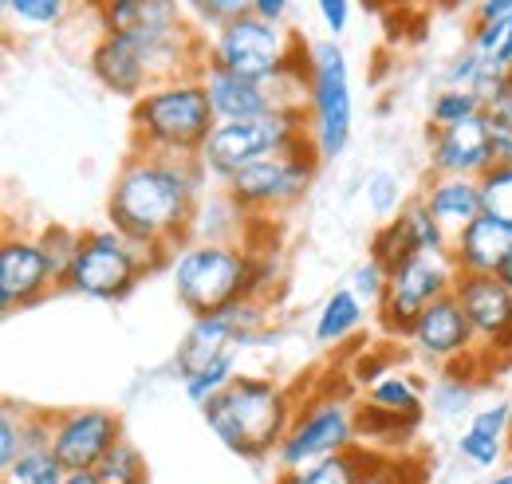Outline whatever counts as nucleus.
Listing matches in <instances>:
<instances>
[{"label": "nucleus", "instance_id": "nucleus-1", "mask_svg": "<svg viewBox=\"0 0 512 484\" xmlns=\"http://www.w3.org/2000/svg\"><path fill=\"white\" fill-rule=\"evenodd\" d=\"M209 189L201 162L154 158L130 150L107 193V221L130 244L150 252L158 272H170V260L190 244L197 197Z\"/></svg>", "mask_w": 512, "mask_h": 484}, {"label": "nucleus", "instance_id": "nucleus-2", "mask_svg": "<svg viewBox=\"0 0 512 484\" xmlns=\"http://www.w3.org/2000/svg\"><path fill=\"white\" fill-rule=\"evenodd\" d=\"M170 284L178 303L197 315H213L229 303L268 300L272 260L264 252H249L245 244H182L170 260ZM276 284V280H272Z\"/></svg>", "mask_w": 512, "mask_h": 484}, {"label": "nucleus", "instance_id": "nucleus-3", "mask_svg": "<svg viewBox=\"0 0 512 484\" xmlns=\"http://www.w3.org/2000/svg\"><path fill=\"white\" fill-rule=\"evenodd\" d=\"M296 398L284 382L268 374H237L205 410L201 418L209 433L245 461H268L276 457L280 441L288 437L296 418Z\"/></svg>", "mask_w": 512, "mask_h": 484}, {"label": "nucleus", "instance_id": "nucleus-4", "mask_svg": "<svg viewBox=\"0 0 512 484\" xmlns=\"http://www.w3.org/2000/svg\"><path fill=\"white\" fill-rule=\"evenodd\" d=\"M213 130H217V115H213L201 75L158 83L138 103H130V150L134 154L197 162Z\"/></svg>", "mask_w": 512, "mask_h": 484}, {"label": "nucleus", "instance_id": "nucleus-5", "mask_svg": "<svg viewBox=\"0 0 512 484\" xmlns=\"http://www.w3.org/2000/svg\"><path fill=\"white\" fill-rule=\"evenodd\" d=\"M308 44L296 28H280L253 16V8L245 16H237L229 28H221L209 44H205V63L233 71L241 79H284L292 71H308Z\"/></svg>", "mask_w": 512, "mask_h": 484}, {"label": "nucleus", "instance_id": "nucleus-6", "mask_svg": "<svg viewBox=\"0 0 512 484\" xmlns=\"http://www.w3.org/2000/svg\"><path fill=\"white\" fill-rule=\"evenodd\" d=\"M154 272H158V264L150 260V252L130 244L111 225L107 229H87L83 241H79L75 260H71V268L60 280V292L83 296V300L119 303L127 300L130 292L146 276H154Z\"/></svg>", "mask_w": 512, "mask_h": 484}, {"label": "nucleus", "instance_id": "nucleus-7", "mask_svg": "<svg viewBox=\"0 0 512 484\" xmlns=\"http://www.w3.org/2000/svg\"><path fill=\"white\" fill-rule=\"evenodd\" d=\"M308 134H312L308 111H276V115H264L253 122H221L213 130V138L205 142L197 162H201L209 182L225 185L256 162H268V158L292 150Z\"/></svg>", "mask_w": 512, "mask_h": 484}, {"label": "nucleus", "instance_id": "nucleus-8", "mask_svg": "<svg viewBox=\"0 0 512 484\" xmlns=\"http://www.w3.org/2000/svg\"><path fill=\"white\" fill-rule=\"evenodd\" d=\"M308 122L320 162H335L355 130V95L347 52L335 40L308 44Z\"/></svg>", "mask_w": 512, "mask_h": 484}, {"label": "nucleus", "instance_id": "nucleus-9", "mask_svg": "<svg viewBox=\"0 0 512 484\" xmlns=\"http://www.w3.org/2000/svg\"><path fill=\"white\" fill-rule=\"evenodd\" d=\"M320 150L312 142V134L304 142H296L292 150L268 158V162H256L249 170H241L237 178H229L225 189L233 193V201L253 217V221H272V217H284L292 213L308 189L320 174Z\"/></svg>", "mask_w": 512, "mask_h": 484}, {"label": "nucleus", "instance_id": "nucleus-10", "mask_svg": "<svg viewBox=\"0 0 512 484\" xmlns=\"http://www.w3.org/2000/svg\"><path fill=\"white\" fill-rule=\"evenodd\" d=\"M355 445H359L355 402L343 394H316L296 410L292 429L280 441L272 461H276V473H292V469H308L327 457H339Z\"/></svg>", "mask_w": 512, "mask_h": 484}, {"label": "nucleus", "instance_id": "nucleus-11", "mask_svg": "<svg viewBox=\"0 0 512 484\" xmlns=\"http://www.w3.org/2000/svg\"><path fill=\"white\" fill-rule=\"evenodd\" d=\"M260 327H264V303L260 300H241L229 303L213 315H197L190 319L182 343H178V378L186 382L193 374H201L205 366H213L225 355H241L249 351L256 339H260Z\"/></svg>", "mask_w": 512, "mask_h": 484}, {"label": "nucleus", "instance_id": "nucleus-12", "mask_svg": "<svg viewBox=\"0 0 512 484\" xmlns=\"http://www.w3.org/2000/svg\"><path fill=\"white\" fill-rule=\"evenodd\" d=\"M457 284V268L449 256H410L398 268H390V284H386V300L375 311L379 327L390 339H406V331L414 327V319L430 307V303L453 296Z\"/></svg>", "mask_w": 512, "mask_h": 484}, {"label": "nucleus", "instance_id": "nucleus-13", "mask_svg": "<svg viewBox=\"0 0 512 484\" xmlns=\"http://www.w3.org/2000/svg\"><path fill=\"white\" fill-rule=\"evenodd\" d=\"M123 441V418L103 406L60 410L52 418V457L64 473H95Z\"/></svg>", "mask_w": 512, "mask_h": 484}, {"label": "nucleus", "instance_id": "nucleus-14", "mask_svg": "<svg viewBox=\"0 0 512 484\" xmlns=\"http://www.w3.org/2000/svg\"><path fill=\"white\" fill-rule=\"evenodd\" d=\"M60 292V276L44 252L40 237L8 233L0 241V311L16 315Z\"/></svg>", "mask_w": 512, "mask_h": 484}, {"label": "nucleus", "instance_id": "nucleus-15", "mask_svg": "<svg viewBox=\"0 0 512 484\" xmlns=\"http://www.w3.org/2000/svg\"><path fill=\"white\" fill-rule=\"evenodd\" d=\"M406 347H410L422 363H434V366H442V370L481 351V347H477V335H473V327H469V319H465V311H461V303L453 300V296L430 303V307L414 319V327L406 331Z\"/></svg>", "mask_w": 512, "mask_h": 484}, {"label": "nucleus", "instance_id": "nucleus-16", "mask_svg": "<svg viewBox=\"0 0 512 484\" xmlns=\"http://www.w3.org/2000/svg\"><path fill=\"white\" fill-rule=\"evenodd\" d=\"M430 138V178H473L481 182L493 166V122L485 115L449 126V130H426Z\"/></svg>", "mask_w": 512, "mask_h": 484}, {"label": "nucleus", "instance_id": "nucleus-17", "mask_svg": "<svg viewBox=\"0 0 512 484\" xmlns=\"http://www.w3.org/2000/svg\"><path fill=\"white\" fill-rule=\"evenodd\" d=\"M449 244H453V237L434 221V213L422 205V197H410L394 221L375 229L367 256H375L390 272L410 256H449Z\"/></svg>", "mask_w": 512, "mask_h": 484}, {"label": "nucleus", "instance_id": "nucleus-18", "mask_svg": "<svg viewBox=\"0 0 512 484\" xmlns=\"http://www.w3.org/2000/svg\"><path fill=\"white\" fill-rule=\"evenodd\" d=\"M87 67H91V75L99 79L103 91L130 99V103H138L154 87L142 44L130 32H99L95 48L87 52Z\"/></svg>", "mask_w": 512, "mask_h": 484}, {"label": "nucleus", "instance_id": "nucleus-19", "mask_svg": "<svg viewBox=\"0 0 512 484\" xmlns=\"http://www.w3.org/2000/svg\"><path fill=\"white\" fill-rule=\"evenodd\" d=\"M453 300L461 303L477 343H497L512 331V292L497 276H457Z\"/></svg>", "mask_w": 512, "mask_h": 484}, {"label": "nucleus", "instance_id": "nucleus-20", "mask_svg": "<svg viewBox=\"0 0 512 484\" xmlns=\"http://www.w3.org/2000/svg\"><path fill=\"white\" fill-rule=\"evenodd\" d=\"M512 252V225L501 217L481 213L469 229H461L449 244V260L457 276H497Z\"/></svg>", "mask_w": 512, "mask_h": 484}, {"label": "nucleus", "instance_id": "nucleus-21", "mask_svg": "<svg viewBox=\"0 0 512 484\" xmlns=\"http://www.w3.org/2000/svg\"><path fill=\"white\" fill-rule=\"evenodd\" d=\"M256 221L233 201V193L225 185H213L197 197L190 225V241L197 244H249V233Z\"/></svg>", "mask_w": 512, "mask_h": 484}, {"label": "nucleus", "instance_id": "nucleus-22", "mask_svg": "<svg viewBox=\"0 0 512 484\" xmlns=\"http://www.w3.org/2000/svg\"><path fill=\"white\" fill-rule=\"evenodd\" d=\"M418 197L449 237H457L461 229H469L485 213L481 182H473V178H426Z\"/></svg>", "mask_w": 512, "mask_h": 484}, {"label": "nucleus", "instance_id": "nucleus-23", "mask_svg": "<svg viewBox=\"0 0 512 484\" xmlns=\"http://www.w3.org/2000/svg\"><path fill=\"white\" fill-rule=\"evenodd\" d=\"M367 315H371V307L343 284V288H335V292L320 303L316 323H312V339H316L320 347H339V343H347V339H355V335L363 331Z\"/></svg>", "mask_w": 512, "mask_h": 484}, {"label": "nucleus", "instance_id": "nucleus-24", "mask_svg": "<svg viewBox=\"0 0 512 484\" xmlns=\"http://www.w3.org/2000/svg\"><path fill=\"white\" fill-rule=\"evenodd\" d=\"M422 422H406V418H394V414H383L375 406H355V433H359V445L375 457H402L414 441Z\"/></svg>", "mask_w": 512, "mask_h": 484}, {"label": "nucleus", "instance_id": "nucleus-25", "mask_svg": "<svg viewBox=\"0 0 512 484\" xmlns=\"http://www.w3.org/2000/svg\"><path fill=\"white\" fill-rule=\"evenodd\" d=\"M367 406H375V410H383V414H394V418H406V422H422L430 410H426V394H422V382H414L406 370H390L383 374L371 390H367V398H363Z\"/></svg>", "mask_w": 512, "mask_h": 484}, {"label": "nucleus", "instance_id": "nucleus-26", "mask_svg": "<svg viewBox=\"0 0 512 484\" xmlns=\"http://www.w3.org/2000/svg\"><path fill=\"white\" fill-rule=\"evenodd\" d=\"M371 461H375V453H367L363 445H355V449H347L339 457H327V461H316L308 469L276 473L272 484H363Z\"/></svg>", "mask_w": 512, "mask_h": 484}, {"label": "nucleus", "instance_id": "nucleus-27", "mask_svg": "<svg viewBox=\"0 0 512 484\" xmlns=\"http://www.w3.org/2000/svg\"><path fill=\"white\" fill-rule=\"evenodd\" d=\"M426 410L442 422H461V418H473L477 410V382L473 378H461L453 370H442L430 390H426Z\"/></svg>", "mask_w": 512, "mask_h": 484}, {"label": "nucleus", "instance_id": "nucleus-28", "mask_svg": "<svg viewBox=\"0 0 512 484\" xmlns=\"http://www.w3.org/2000/svg\"><path fill=\"white\" fill-rule=\"evenodd\" d=\"M249 8H253V0H193V4H186V20H190L193 32L209 44L221 28H229Z\"/></svg>", "mask_w": 512, "mask_h": 484}, {"label": "nucleus", "instance_id": "nucleus-29", "mask_svg": "<svg viewBox=\"0 0 512 484\" xmlns=\"http://www.w3.org/2000/svg\"><path fill=\"white\" fill-rule=\"evenodd\" d=\"M485 115V103L473 95V91H461V87H442L434 99H430V126L426 130H449V126H461V122Z\"/></svg>", "mask_w": 512, "mask_h": 484}, {"label": "nucleus", "instance_id": "nucleus-30", "mask_svg": "<svg viewBox=\"0 0 512 484\" xmlns=\"http://www.w3.org/2000/svg\"><path fill=\"white\" fill-rule=\"evenodd\" d=\"M457 457L469 461V465H477V469H497L509 457V437L489 433V429H477V425H465L461 437H457Z\"/></svg>", "mask_w": 512, "mask_h": 484}, {"label": "nucleus", "instance_id": "nucleus-31", "mask_svg": "<svg viewBox=\"0 0 512 484\" xmlns=\"http://www.w3.org/2000/svg\"><path fill=\"white\" fill-rule=\"evenodd\" d=\"M95 473H99L103 484H150V465H146V457L138 453V445L127 441V437L107 453V461H103Z\"/></svg>", "mask_w": 512, "mask_h": 484}, {"label": "nucleus", "instance_id": "nucleus-32", "mask_svg": "<svg viewBox=\"0 0 512 484\" xmlns=\"http://www.w3.org/2000/svg\"><path fill=\"white\" fill-rule=\"evenodd\" d=\"M67 473L52 449H24L12 469H4V484H64Z\"/></svg>", "mask_w": 512, "mask_h": 484}, {"label": "nucleus", "instance_id": "nucleus-33", "mask_svg": "<svg viewBox=\"0 0 512 484\" xmlns=\"http://www.w3.org/2000/svg\"><path fill=\"white\" fill-rule=\"evenodd\" d=\"M237 359H241V355H225V359H217L213 366H205L201 374H193V378L182 382L186 398H190L197 410H205V406H209V402L237 378Z\"/></svg>", "mask_w": 512, "mask_h": 484}, {"label": "nucleus", "instance_id": "nucleus-34", "mask_svg": "<svg viewBox=\"0 0 512 484\" xmlns=\"http://www.w3.org/2000/svg\"><path fill=\"white\" fill-rule=\"evenodd\" d=\"M0 12L8 20H20L28 32H44V28H56L64 20L71 4H64V0H4Z\"/></svg>", "mask_w": 512, "mask_h": 484}, {"label": "nucleus", "instance_id": "nucleus-35", "mask_svg": "<svg viewBox=\"0 0 512 484\" xmlns=\"http://www.w3.org/2000/svg\"><path fill=\"white\" fill-rule=\"evenodd\" d=\"M363 185H367V205H371V213H375L383 225L386 221H394V217L406 209L398 174H390V170H371Z\"/></svg>", "mask_w": 512, "mask_h": 484}, {"label": "nucleus", "instance_id": "nucleus-36", "mask_svg": "<svg viewBox=\"0 0 512 484\" xmlns=\"http://www.w3.org/2000/svg\"><path fill=\"white\" fill-rule=\"evenodd\" d=\"M24 429H28V410L16 402H4L0 406V473L12 469L16 457L24 453V445H28Z\"/></svg>", "mask_w": 512, "mask_h": 484}, {"label": "nucleus", "instance_id": "nucleus-37", "mask_svg": "<svg viewBox=\"0 0 512 484\" xmlns=\"http://www.w3.org/2000/svg\"><path fill=\"white\" fill-rule=\"evenodd\" d=\"M386 284H390V272H386L375 256H367L363 264H355V272H351V280H347V288H351L359 300L367 303L371 311H379V307H383Z\"/></svg>", "mask_w": 512, "mask_h": 484}, {"label": "nucleus", "instance_id": "nucleus-38", "mask_svg": "<svg viewBox=\"0 0 512 484\" xmlns=\"http://www.w3.org/2000/svg\"><path fill=\"white\" fill-rule=\"evenodd\" d=\"M481 201L489 217H501L512 225V166H493L481 178Z\"/></svg>", "mask_w": 512, "mask_h": 484}, {"label": "nucleus", "instance_id": "nucleus-39", "mask_svg": "<svg viewBox=\"0 0 512 484\" xmlns=\"http://www.w3.org/2000/svg\"><path fill=\"white\" fill-rule=\"evenodd\" d=\"M79 241H83V233H75L67 225H44L40 229V244H44V252H48V260H52L60 280H64V272L71 268V260L79 252Z\"/></svg>", "mask_w": 512, "mask_h": 484}, {"label": "nucleus", "instance_id": "nucleus-40", "mask_svg": "<svg viewBox=\"0 0 512 484\" xmlns=\"http://www.w3.org/2000/svg\"><path fill=\"white\" fill-rule=\"evenodd\" d=\"M351 12H355L351 0H320V4H316V16L323 20L327 40H339V36L351 28Z\"/></svg>", "mask_w": 512, "mask_h": 484}, {"label": "nucleus", "instance_id": "nucleus-41", "mask_svg": "<svg viewBox=\"0 0 512 484\" xmlns=\"http://www.w3.org/2000/svg\"><path fill=\"white\" fill-rule=\"evenodd\" d=\"M406 465H410L406 453H402V457H375L371 469H367V477H363V484H410Z\"/></svg>", "mask_w": 512, "mask_h": 484}, {"label": "nucleus", "instance_id": "nucleus-42", "mask_svg": "<svg viewBox=\"0 0 512 484\" xmlns=\"http://www.w3.org/2000/svg\"><path fill=\"white\" fill-rule=\"evenodd\" d=\"M469 425H477V429H489V433H501V437H509V402L477 406V410H473V418H469Z\"/></svg>", "mask_w": 512, "mask_h": 484}, {"label": "nucleus", "instance_id": "nucleus-43", "mask_svg": "<svg viewBox=\"0 0 512 484\" xmlns=\"http://www.w3.org/2000/svg\"><path fill=\"white\" fill-rule=\"evenodd\" d=\"M292 12H296V4H288V0H253V16L268 20V24H280V28H288Z\"/></svg>", "mask_w": 512, "mask_h": 484}, {"label": "nucleus", "instance_id": "nucleus-44", "mask_svg": "<svg viewBox=\"0 0 512 484\" xmlns=\"http://www.w3.org/2000/svg\"><path fill=\"white\" fill-rule=\"evenodd\" d=\"M64 484H103V481H99V473H67Z\"/></svg>", "mask_w": 512, "mask_h": 484}, {"label": "nucleus", "instance_id": "nucleus-45", "mask_svg": "<svg viewBox=\"0 0 512 484\" xmlns=\"http://www.w3.org/2000/svg\"><path fill=\"white\" fill-rule=\"evenodd\" d=\"M497 280H501V284H505V288H509V292H512V252H509V256H505V264H501V272H497Z\"/></svg>", "mask_w": 512, "mask_h": 484}, {"label": "nucleus", "instance_id": "nucleus-46", "mask_svg": "<svg viewBox=\"0 0 512 484\" xmlns=\"http://www.w3.org/2000/svg\"><path fill=\"white\" fill-rule=\"evenodd\" d=\"M485 484H512V469H509V473H497V477H489Z\"/></svg>", "mask_w": 512, "mask_h": 484}, {"label": "nucleus", "instance_id": "nucleus-47", "mask_svg": "<svg viewBox=\"0 0 512 484\" xmlns=\"http://www.w3.org/2000/svg\"><path fill=\"white\" fill-rule=\"evenodd\" d=\"M505 67L512 71V20H509V44H505Z\"/></svg>", "mask_w": 512, "mask_h": 484}, {"label": "nucleus", "instance_id": "nucleus-48", "mask_svg": "<svg viewBox=\"0 0 512 484\" xmlns=\"http://www.w3.org/2000/svg\"><path fill=\"white\" fill-rule=\"evenodd\" d=\"M509 461H512V398H509Z\"/></svg>", "mask_w": 512, "mask_h": 484}]
</instances>
